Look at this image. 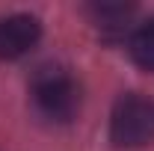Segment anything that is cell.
Returning <instances> with one entry per match:
<instances>
[{"instance_id": "1", "label": "cell", "mask_w": 154, "mask_h": 151, "mask_svg": "<svg viewBox=\"0 0 154 151\" xmlns=\"http://www.w3.org/2000/svg\"><path fill=\"white\" fill-rule=\"evenodd\" d=\"M30 95L36 110L51 122L65 125L80 113V83L62 65H42L33 74Z\"/></svg>"}, {"instance_id": "2", "label": "cell", "mask_w": 154, "mask_h": 151, "mask_svg": "<svg viewBox=\"0 0 154 151\" xmlns=\"http://www.w3.org/2000/svg\"><path fill=\"white\" fill-rule=\"evenodd\" d=\"M110 142L116 148H142L154 142V101L128 92L110 116Z\"/></svg>"}, {"instance_id": "3", "label": "cell", "mask_w": 154, "mask_h": 151, "mask_svg": "<svg viewBox=\"0 0 154 151\" xmlns=\"http://www.w3.org/2000/svg\"><path fill=\"white\" fill-rule=\"evenodd\" d=\"M42 39V24L33 15H3L0 18V59H21L27 57Z\"/></svg>"}, {"instance_id": "4", "label": "cell", "mask_w": 154, "mask_h": 151, "mask_svg": "<svg viewBox=\"0 0 154 151\" xmlns=\"http://www.w3.org/2000/svg\"><path fill=\"white\" fill-rule=\"evenodd\" d=\"M128 51L139 68L154 71V18H148L145 24H139L134 30V36L128 42Z\"/></svg>"}, {"instance_id": "5", "label": "cell", "mask_w": 154, "mask_h": 151, "mask_svg": "<svg viewBox=\"0 0 154 151\" xmlns=\"http://www.w3.org/2000/svg\"><path fill=\"white\" fill-rule=\"evenodd\" d=\"M92 21L98 24L101 33H125L128 30V21L134 15V6H122V3H101L92 6Z\"/></svg>"}]
</instances>
